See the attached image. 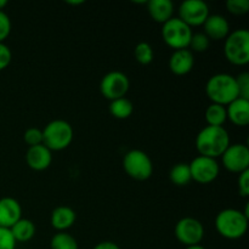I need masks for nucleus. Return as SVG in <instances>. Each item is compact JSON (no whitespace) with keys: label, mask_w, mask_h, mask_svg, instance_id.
<instances>
[{"label":"nucleus","mask_w":249,"mask_h":249,"mask_svg":"<svg viewBox=\"0 0 249 249\" xmlns=\"http://www.w3.org/2000/svg\"><path fill=\"white\" fill-rule=\"evenodd\" d=\"M230 143V135L224 126L207 125L196 136V148L199 156L215 160L221 157Z\"/></svg>","instance_id":"f257e3e1"},{"label":"nucleus","mask_w":249,"mask_h":249,"mask_svg":"<svg viewBox=\"0 0 249 249\" xmlns=\"http://www.w3.org/2000/svg\"><path fill=\"white\" fill-rule=\"evenodd\" d=\"M206 95L212 104L226 107L240 97L236 78L228 73L212 75L206 84Z\"/></svg>","instance_id":"f03ea898"},{"label":"nucleus","mask_w":249,"mask_h":249,"mask_svg":"<svg viewBox=\"0 0 249 249\" xmlns=\"http://www.w3.org/2000/svg\"><path fill=\"white\" fill-rule=\"evenodd\" d=\"M248 216L238 209L228 208L215 216V229L220 236L228 240H238L248 230Z\"/></svg>","instance_id":"7ed1b4c3"},{"label":"nucleus","mask_w":249,"mask_h":249,"mask_svg":"<svg viewBox=\"0 0 249 249\" xmlns=\"http://www.w3.org/2000/svg\"><path fill=\"white\" fill-rule=\"evenodd\" d=\"M74 131L72 125L63 119L51 121L43 129V145L49 150L62 151L72 143Z\"/></svg>","instance_id":"20e7f679"},{"label":"nucleus","mask_w":249,"mask_h":249,"mask_svg":"<svg viewBox=\"0 0 249 249\" xmlns=\"http://www.w3.org/2000/svg\"><path fill=\"white\" fill-rule=\"evenodd\" d=\"M224 55L232 65H247L249 62V32L247 29L230 32L224 43Z\"/></svg>","instance_id":"39448f33"},{"label":"nucleus","mask_w":249,"mask_h":249,"mask_svg":"<svg viewBox=\"0 0 249 249\" xmlns=\"http://www.w3.org/2000/svg\"><path fill=\"white\" fill-rule=\"evenodd\" d=\"M191 27L187 26L179 17H172L169 21L163 23L162 38L169 48L174 50L189 49L192 38Z\"/></svg>","instance_id":"423d86ee"},{"label":"nucleus","mask_w":249,"mask_h":249,"mask_svg":"<svg viewBox=\"0 0 249 249\" xmlns=\"http://www.w3.org/2000/svg\"><path fill=\"white\" fill-rule=\"evenodd\" d=\"M123 168L134 180L145 181L153 173V163L150 156L141 150H130L124 155Z\"/></svg>","instance_id":"0eeeda50"},{"label":"nucleus","mask_w":249,"mask_h":249,"mask_svg":"<svg viewBox=\"0 0 249 249\" xmlns=\"http://www.w3.org/2000/svg\"><path fill=\"white\" fill-rule=\"evenodd\" d=\"M129 88H130V80L121 71L108 72L100 82V91L109 101L125 97Z\"/></svg>","instance_id":"6e6552de"},{"label":"nucleus","mask_w":249,"mask_h":249,"mask_svg":"<svg viewBox=\"0 0 249 249\" xmlns=\"http://www.w3.org/2000/svg\"><path fill=\"white\" fill-rule=\"evenodd\" d=\"M174 231L177 240L186 247L201 245L204 237L203 224L190 216L180 219L175 225Z\"/></svg>","instance_id":"1a4fd4ad"},{"label":"nucleus","mask_w":249,"mask_h":249,"mask_svg":"<svg viewBox=\"0 0 249 249\" xmlns=\"http://www.w3.org/2000/svg\"><path fill=\"white\" fill-rule=\"evenodd\" d=\"M221 162L231 173L241 174L249 170V147L246 143H230L221 155Z\"/></svg>","instance_id":"9d476101"},{"label":"nucleus","mask_w":249,"mask_h":249,"mask_svg":"<svg viewBox=\"0 0 249 249\" xmlns=\"http://www.w3.org/2000/svg\"><path fill=\"white\" fill-rule=\"evenodd\" d=\"M189 165L192 180L198 184H211L218 178L219 172H220L218 160L215 158L206 157V156H198L194 158Z\"/></svg>","instance_id":"9b49d317"},{"label":"nucleus","mask_w":249,"mask_h":249,"mask_svg":"<svg viewBox=\"0 0 249 249\" xmlns=\"http://www.w3.org/2000/svg\"><path fill=\"white\" fill-rule=\"evenodd\" d=\"M209 15V6L203 0H185L179 6V18L191 28L203 26Z\"/></svg>","instance_id":"f8f14e48"},{"label":"nucleus","mask_w":249,"mask_h":249,"mask_svg":"<svg viewBox=\"0 0 249 249\" xmlns=\"http://www.w3.org/2000/svg\"><path fill=\"white\" fill-rule=\"evenodd\" d=\"M21 204L12 197L0 199V228L10 229L22 218Z\"/></svg>","instance_id":"ddd939ff"},{"label":"nucleus","mask_w":249,"mask_h":249,"mask_svg":"<svg viewBox=\"0 0 249 249\" xmlns=\"http://www.w3.org/2000/svg\"><path fill=\"white\" fill-rule=\"evenodd\" d=\"M26 162L31 169L41 172L50 167L53 162V152L43 143L38 146H32L27 150Z\"/></svg>","instance_id":"4468645a"},{"label":"nucleus","mask_w":249,"mask_h":249,"mask_svg":"<svg viewBox=\"0 0 249 249\" xmlns=\"http://www.w3.org/2000/svg\"><path fill=\"white\" fill-rule=\"evenodd\" d=\"M204 34L209 40H225L230 34V23L221 15H209L203 23Z\"/></svg>","instance_id":"2eb2a0df"},{"label":"nucleus","mask_w":249,"mask_h":249,"mask_svg":"<svg viewBox=\"0 0 249 249\" xmlns=\"http://www.w3.org/2000/svg\"><path fill=\"white\" fill-rule=\"evenodd\" d=\"M195 66L194 53L190 49L174 50L169 58V70L175 75H186Z\"/></svg>","instance_id":"dca6fc26"},{"label":"nucleus","mask_w":249,"mask_h":249,"mask_svg":"<svg viewBox=\"0 0 249 249\" xmlns=\"http://www.w3.org/2000/svg\"><path fill=\"white\" fill-rule=\"evenodd\" d=\"M228 119L237 126H247L249 124V100L236 99L226 106Z\"/></svg>","instance_id":"f3484780"},{"label":"nucleus","mask_w":249,"mask_h":249,"mask_svg":"<svg viewBox=\"0 0 249 249\" xmlns=\"http://www.w3.org/2000/svg\"><path fill=\"white\" fill-rule=\"evenodd\" d=\"M77 214L71 207L60 206L56 207L51 213L50 223L57 232H65L70 228H72L73 224L75 223Z\"/></svg>","instance_id":"a211bd4d"},{"label":"nucleus","mask_w":249,"mask_h":249,"mask_svg":"<svg viewBox=\"0 0 249 249\" xmlns=\"http://www.w3.org/2000/svg\"><path fill=\"white\" fill-rule=\"evenodd\" d=\"M146 5L151 18L157 23H165L174 14V4L170 0H150Z\"/></svg>","instance_id":"6ab92c4d"},{"label":"nucleus","mask_w":249,"mask_h":249,"mask_svg":"<svg viewBox=\"0 0 249 249\" xmlns=\"http://www.w3.org/2000/svg\"><path fill=\"white\" fill-rule=\"evenodd\" d=\"M16 242H28L36 235V225L29 219L21 218L12 228H10Z\"/></svg>","instance_id":"aec40b11"},{"label":"nucleus","mask_w":249,"mask_h":249,"mask_svg":"<svg viewBox=\"0 0 249 249\" xmlns=\"http://www.w3.org/2000/svg\"><path fill=\"white\" fill-rule=\"evenodd\" d=\"M109 113L117 119H126L133 114L134 105L126 97H121L109 102Z\"/></svg>","instance_id":"412c9836"},{"label":"nucleus","mask_w":249,"mask_h":249,"mask_svg":"<svg viewBox=\"0 0 249 249\" xmlns=\"http://www.w3.org/2000/svg\"><path fill=\"white\" fill-rule=\"evenodd\" d=\"M204 118L208 125L211 126H223L224 123L228 121L226 114V107L218 104H211L206 109Z\"/></svg>","instance_id":"4be33fe9"},{"label":"nucleus","mask_w":249,"mask_h":249,"mask_svg":"<svg viewBox=\"0 0 249 249\" xmlns=\"http://www.w3.org/2000/svg\"><path fill=\"white\" fill-rule=\"evenodd\" d=\"M169 179L177 186H186L192 181L191 170L187 163H177L169 172Z\"/></svg>","instance_id":"5701e85b"},{"label":"nucleus","mask_w":249,"mask_h":249,"mask_svg":"<svg viewBox=\"0 0 249 249\" xmlns=\"http://www.w3.org/2000/svg\"><path fill=\"white\" fill-rule=\"evenodd\" d=\"M51 249H79L77 240L71 233L57 232L50 241Z\"/></svg>","instance_id":"b1692460"},{"label":"nucleus","mask_w":249,"mask_h":249,"mask_svg":"<svg viewBox=\"0 0 249 249\" xmlns=\"http://www.w3.org/2000/svg\"><path fill=\"white\" fill-rule=\"evenodd\" d=\"M134 56H135V60L140 65L146 66L152 62L153 57H155V53H153V48L150 44L146 43V41H141L135 46Z\"/></svg>","instance_id":"393cba45"},{"label":"nucleus","mask_w":249,"mask_h":249,"mask_svg":"<svg viewBox=\"0 0 249 249\" xmlns=\"http://www.w3.org/2000/svg\"><path fill=\"white\" fill-rule=\"evenodd\" d=\"M211 40L204 33H194L192 34L191 41H190L189 49L192 53H204L209 49Z\"/></svg>","instance_id":"a878e982"},{"label":"nucleus","mask_w":249,"mask_h":249,"mask_svg":"<svg viewBox=\"0 0 249 249\" xmlns=\"http://www.w3.org/2000/svg\"><path fill=\"white\" fill-rule=\"evenodd\" d=\"M226 10L236 16H242L249 11V0H228Z\"/></svg>","instance_id":"bb28decb"},{"label":"nucleus","mask_w":249,"mask_h":249,"mask_svg":"<svg viewBox=\"0 0 249 249\" xmlns=\"http://www.w3.org/2000/svg\"><path fill=\"white\" fill-rule=\"evenodd\" d=\"M23 140L29 147L43 143V130L39 128H28L23 134Z\"/></svg>","instance_id":"cd10ccee"},{"label":"nucleus","mask_w":249,"mask_h":249,"mask_svg":"<svg viewBox=\"0 0 249 249\" xmlns=\"http://www.w3.org/2000/svg\"><path fill=\"white\" fill-rule=\"evenodd\" d=\"M235 78H236V83H237L240 97L241 99L249 100V73L242 72Z\"/></svg>","instance_id":"c85d7f7f"},{"label":"nucleus","mask_w":249,"mask_h":249,"mask_svg":"<svg viewBox=\"0 0 249 249\" xmlns=\"http://www.w3.org/2000/svg\"><path fill=\"white\" fill-rule=\"evenodd\" d=\"M10 33H11V19L4 10H0V43H4Z\"/></svg>","instance_id":"c756f323"},{"label":"nucleus","mask_w":249,"mask_h":249,"mask_svg":"<svg viewBox=\"0 0 249 249\" xmlns=\"http://www.w3.org/2000/svg\"><path fill=\"white\" fill-rule=\"evenodd\" d=\"M16 243L10 229L0 228V249H16Z\"/></svg>","instance_id":"7c9ffc66"},{"label":"nucleus","mask_w":249,"mask_h":249,"mask_svg":"<svg viewBox=\"0 0 249 249\" xmlns=\"http://www.w3.org/2000/svg\"><path fill=\"white\" fill-rule=\"evenodd\" d=\"M12 58V53L5 43H0V71H4L10 65Z\"/></svg>","instance_id":"2f4dec72"},{"label":"nucleus","mask_w":249,"mask_h":249,"mask_svg":"<svg viewBox=\"0 0 249 249\" xmlns=\"http://www.w3.org/2000/svg\"><path fill=\"white\" fill-rule=\"evenodd\" d=\"M238 185V192L242 197L249 196V170L241 173L237 180Z\"/></svg>","instance_id":"473e14b6"},{"label":"nucleus","mask_w":249,"mask_h":249,"mask_svg":"<svg viewBox=\"0 0 249 249\" xmlns=\"http://www.w3.org/2000/svg\"><path fill=\"white\" fill-rule=\"evenodd\" d=\"M92 249H121L117 243L112 242V241H102V242L97 243Z\"/></svg>","instance_id":"72a5a7b5"},{"label":"nucleus","mask_w":249,"mask_h":249,"mask_svg":"<svg viewBox=\"0 0 249 249\" xmlns=\"http://www.w3.org/2000/svg\"><path fill=\"white\" fill-rule=\"evenodd\" d=\"M67 4H70V5H82V4H84V1H83V0H78V1H67Z\"/></svg>","instance_id":"f704fd0d"},{"label":"nucleus","mask_w":249,"mask_h":249,"mask_svg":"<svg viewBox=\"0 0 249 249\" xmlns=\"http://www.w3.org/2000/svg\"><path fill=\"white\" fill-rule=\"evenodd\" d=\"M185 249H206V248L201 245H197V246H191V247H186Z\"/></svg>","instance_id":"c9c22d12"},{"label":"nucleus","mask_w":249,"mask_h":249,"mask_svg":"<svg viewBox=\"0 0 249 249\" xmlns=\"http://www.w3.org/2000/svg\"><path fill=\"white\" fill-rule=\"evenodd\" d=\"M6 5H7V0H0V10L4 9Z\"/></svg>","instance_id":"e433bc0d"}]
</instances>
